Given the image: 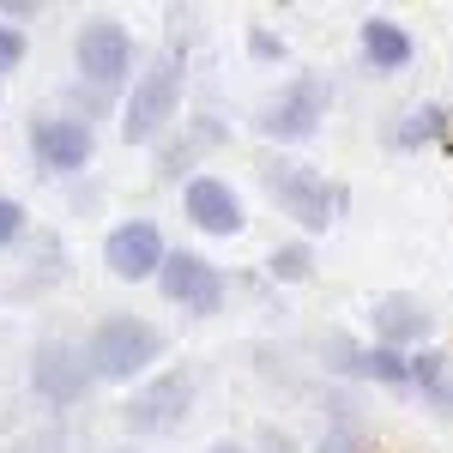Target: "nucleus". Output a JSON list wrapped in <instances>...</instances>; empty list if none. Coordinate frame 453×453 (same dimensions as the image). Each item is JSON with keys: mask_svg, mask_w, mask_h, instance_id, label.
Segmentation results:
<instances>
[{"mask_svg": "<svg viewBox=\"0 0 453 453\" xmlns=\"http://www.w3.org/2000/svg\"><path fill=\"white\" fill-rule=\"evenodd\" d=\"M157 357H164V326L145 320V314H104V320L91 326V339H85V363H91V375L109 381V387L145 381V375L157 369Z\"/></svg>", "mask_w": 453, "mask_h": 453, "instance_id": "1", "label": "nucleus"}, {"mask_svg": "<svg viewBox=\"0 0 453 453\" xmlns=\"http://www.w3.org/2000/svg\"><path fill=\"white\" fill-rule=\"evenodd\" d=\"M181 91H188V61L181 55H157L151 67L134 73L127 97H121V140L127 145H151L175 115H181Z\"/></svg>", "mask_w": 453, "mask_h": 453, "instance_id": "2", "label": "nucleus"}, {"mask_svg": "<svg viewBox=\"0 0 453 453\" xmlns=\"http://www.w3.org/2000/svg\"><path fill=\"white\" fill-rule=\"evenodd\" d=\"M266 194H273V206H279L296 230H309V236L333 230V224H339V206H345V188H339V181H326L314 164H290V157L266 164Z\"/></svg>", "mask_w": 453, "mask_h": 453, "instance_id": "3", "label": "nucleus"}, {"mask_svg": "<svg viewBox=\"0 0 453 453\" xmlns=\"http://www.w3.org/2000/svg\"><path fill=\"white\" fill-rule=\"evenodd\" d=\"M326 109H333V85L320 79V73H296L284 91H273L260 115H254V134L273 145H303L320 134V121H326Z\"/></svg>", "mask_w": 453, "mask_h": 453, "instance_id": "4", "label": "nucleus"}, {"mask_svg": "<svg viewBox=\"0 0 453 453\" xmlns=\"http://www.w3.org/2000/svg\"><path fill=\"white\" fill-rule=\"evenodd\" d=\"M134 31L121 25V19H85L79 31H73V67L79 79H91L97 91H121L127 79H134Z\"/></svg>", "mask_w": 453, "mask_h": 453, "instance_id": "5", "label": "nucleus"}, {"mask_svg": "<svg viewBox=\"0 0 453 453\" xmlns=\"http://www.w3.org/2000/svg\"><path fill=\"white\" fill-rule=\"evenodd\" d=\"M164 260H170V242L151 218H121L104 236V273L121 284H157Z\"/></svg>", "mask_w": 453, "mask_h": 453, "instance_id": "6", "label": "nucleus"}, {"mask_svg": "<svg viewBox=\"0 0 453 453\" xmlns=\"http://www.w3.org/2000/svg\"><path fill=\"white\" fill-rule=\"evenodd\" d=\"M97 387L91 375V363H85V345H67V339H42L31 350V393L42 405H55V411H67L79 405L85 393Z\"/></svg>", "mask_w": 453, "mask_h": 453, "instance_id": "7", "label": "nucleus"}, {"mask_svg": "<svg viewBox=\"0 0 453 453\" xmlns=\"http://www.w3.org/2000/svg\"><path fill=\"white\" fill-rule=\"evenodd\" d=\"M157 290L170 296L175 309L188 314H218L224 309V296H230V279L211 266L206 254H194V248H170V260H164V273H157Z\"/></svg>", "mask_w": 453, "mask_h": 453, "instance_id": "8", "label": "nucleus"}, {"mask_svg": "<svg viewBox=\"0 0 453 453\" xmlns=\"http://www.w3.org/2000/svg\"><path fill=\"white\" fill-rule=\"evenodd\" d=\"M188 405H194V375L188 369H164V375L134 387V399L121 405V423L134 435H164V429H175L188 418Z\"/></svg>", "mask_w": 453, "mask_h": 453, "instance_id": "9", "label": "nucleus"}, {"mask_svg": "<svg viewBox=\"0 0 453 453\" xmlns=\"http://www.w3.org/2000/svg\"><path fill=\"white\" fill-rule=\"evenodd\" d=\"M31 157L55 175H79L97 157V127H91V115H36L31 121Z\"/></svg>", "mask_w": 453, "mask_h": 453, "instance_id": "10", "label": "nucleus"}, {"mask_svg": "<svg viewBox=\"0 0 453 453\" xmlns=\"http://www.w3.org/2000/svg\"><path fill=\"white\" fill-rule=\"evenodd\" d=\"M320 363L333 375H350V381H375V387H411V357L405 350H387V345H357L345 333H326L320 339Z\"/></svg>", "mask_w": 453, "mask_h": 453, "instance_id": "11", "label": "nucleus"}, {"mask_svg": "<svg viewBox=\"0 0 453 453\" xmlns=\"http://www.w3.org/2000/svg\"><path fill=\"white\" fill-rule=\"evenodd\" d=\"M369 326H375V345L387 350H423L429 345V333H435V309H423V296L411 290H387L369 303Z\"/></svg>", "mask_w": 453, "mask_h": 453, "instance_id": "12", "label": "nucleus"}, {"mask_svg": "<svg viewBox=\"0 0 453 453\" xmlns=\"http://www.w3.org/2000/svg\"><path fill=\"white\" fill-rule=\"evenodd\" d=\"M181 211H188V224L206 230V236H242V230H248L242 194H236L224 175H188V188H181Z\"/></svg>", "mask_w": 453, "mask_h": 453, "instance_id": "13", "label": "nucleus"}, {"mask_svg": "<svg viewBox=\"0 0 453 453\" xmlns=\"http://www.w3.org/2000/svg\"><path fill=\"white\" fill-rule=\"evenodd\" d=\"M357 49H363V67L387 73V79L418 61V36L405 31L399 19H381V12H369V19L357 25Z\"/></svg>", "mask_w": 453, "mask_h": 453, "instance_id": "14", "label": "nucleus"}, {"mask_svg": "<svg viewBox=\"0 0 453 453\" xmlns=\"http://www.w3.org/2000/svg\"><path fill=\"white\" fill-rule=\"evenodd\" d=\"M453 127V109L448 104H411L399 121H393V151H423L435 145Z\"/></svg>", "mask_w": 453, "mask_h": 453, "instance_id": "15", "label": "nucleus"}, {"mask_svg": "<svg viewBox=\"0 0 453 453\" xmlns=\"http://www.w3.org/2000/svg\"><path fill=\"white\" fill-rule=\"evenodd\" d=\"M266 279L273 284H309L314 279V248L309 242H279L266 254Z\"/></svg>", "mask_w": 453, "mask_h": 453, "instance_id": "16", "label": "nucleus"}, {"mask_svg": "<svg viewBox=\"0 0 453 453\" xmlns=\"http://www.w3.org/2000/svg\"><path fill=\"white\" fill-rule=\"evenodd\" d=\"M453 369H448V350H435V345H423V350H411V387L418 393H429V387H441Z\"/></svg>", "mask_w": 453, "mask_h": 453, "instance_id": "17", "label": "nucleus"}, {"mask_svg": "<svg viewBox=\"0 0 453 453\" xmlns=\"http://www.w3.org/2000/svg\"><path fill=\"white\" fill-rule=\"evenodd\" d=\"M248 55L266 61V67H279V61H290V42L279 31H266V25H248Z\"/></svg>", "mask_w": 453, "mask_h": 453, "instance_id": "18", "label": "nucleus"}, {"mask_svg": "<svg viewBox=\"0 0 453 453\" xmlns=\"http://www.w3.org/2000/svg\"><path fill=\"white\" fill-rule=\"evenodd\" d=\"M25 55H31V36L12 31V25H0V79H6L12 67H25Z\"/></svg>", "mask_w": 453, "mask_h": 453, "instance_id": "19", "label": "nucleus"}, {"mask_svg": "<svg viewBox=\"0 0 453 453\" xmlns=\"http://www.w3.org/2000/svg\"><path fill=\"white\" fill-rule=\"evenodd\" d=\"M19 236H25V206L12 194H0V248H12Z\"/></svg>", "mask_w": 453, "mask_h": 453, "instance_id": "20", "label": "nucleus"}, {"mask_svg": "<svg viewBox=\"0 0 453 453\" xmlns=\"http://www.w3.org/2000/svg\"><path fill=\"white\" fill-rule=\"evenodd\" d=\"M314 453H363V435H357L350 423H339V429L320 435V448H314Z\"/></svg>", "mask_w": 453, "mask_h": 453, "instance_id": "21", "label": "nucleus"}, {"mask_svg": "<svg viewBox=\"0 0 453 453\" xmlns=\"http://www.w3.org/2000/svg\"><path fill=\"white\" fill-rule=\"evenodd\" d=\"M25 19H42V6H36V0H0V25H12V31H19Z\"/></svg>", "mask_w": 453, "mask_h": 453, "instance_id": "22", "label": "nucleus"}, {"mask_svg": "<svg viewBox=\"0 0 453 453\" xmlns=\"http://www.w3.org/2000/svg\"><path fill=\"white\" fill-rule=\"evenodd\" d=\"M423 399H429V405H435L441 418H453V375H448V381H441V387H429Z\"/></svg>", "mask_w": 453, "mask_h": 453, "instance_id": "23", "label": "nucleus"}, {"mask_svg": "<svg viewBox=\"0 0 453 453\" xmlns=\"http://www.w3.org/2000/svg\"><path fill=\"white\" fill-rule=\"evenodd\" d=\"M206 453H248V448H236V441H211Z\"/></svg>", "mask_w": 453, "mask_h": 453, "instance_id": "24", "label": "nucleus"}, {"mask_svg": "<svg viewBox=\"0 0 453 453\" xmlns=\"http://www.w3.org/2000/svg\"><path fill=\"white\" fill-rule=\"evenodd\" d=\"M0 97H6V79H0Z\"/></svg>", "mask_w": 453, "mask_h": 453, "instance_id": "25", "label": "nucleus"}, {"mask_svg": "<svg viewBox=\"0 0 453 453\" xmlns=\"http://www.w3.org/2000/svg\"><path fill=\"white\" fill-rule=\"evenodd\" d=\"M121 453H134V448H121Z\"/></svg>", "mask_w": 453, "mask_h": 453, "instance_id": "26", "label": "nucleus"}]
</instances>
